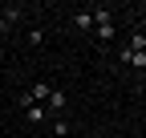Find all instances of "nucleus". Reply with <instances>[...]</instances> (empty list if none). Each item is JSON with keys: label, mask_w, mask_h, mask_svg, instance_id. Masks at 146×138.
<instances>
[{"label": "nucleus", "mask_w": 146, "mask_h": 138, "mask_svg": "<svg viewBox=\"0 0 146 138\" xmlns=\"http://www.w3.org/2000/svg\"><path fill=\"white\" fill-rule=\"evenodd\" d=\"M65 106H69V94H65V90H53V94H49V102H45V110H49L53 118H57Z\"/></svg>", "instance_id": "1"}, {"label": "nucleus", "mask_w": 146, "mask_h": 138, "mask_svg": "<svg viewBox=\"0 0 146 138\" xmlns=\"http://www.w3.org/2000/svg\"><path fill=\"white\" fill-rule=\"evenodd\" d=\"M73 29H77V33H89V29H94V8L73 12Z\"/></svg>", "instance_id": "2"}, {"label": "nucleus", "mask_w": 146, "mask_h": 138, "mask_svg": "<svg viewBox=\"0 0 146 138\" xmlns=\"http://www.w3.org/2000/svg\"><path fill=\"white\" fill-rule=\"evenodd\" d=\"M25 118H29L33 126H41V122H49V110H45V106H29V110H25Z\"/></svg>", "instance_id": "3"}, {"label": "nucleus", "mask_w": 146, "mask_h": 138, "mask_svg": "<svg viewBox=\"0 0 146 138\" xmlns=\"http://www.w3.org/2000/svg\"><path fill=\"white\" fill-rule=\"evenodd\" d=\"M126 49H130V53H146V33H134V37L126 41Z\"/></svg>", "instance_id": "4"}, {"label": "nucleus", "mask_w": 146, "mask_h": 138, "mask_svg": "<svg viewBox=\"0 0 146 138\" xmlns=\"http://www.w3.org/2000/svg\"><path fill=\"white\" fill-rule=\"evenodd\" d=\"M102 25H114V12L110 8H94V29H102Z\"/></svg>", "instance_id": "5"}, {"label": "nucleus", "mask_w": 146, "mask_h": 138, "mask_svg": "<svg viewBox=\"0 0 146 138\" xmlns=\"http://www.w3.org/2000/svg\"><path fill=\"white\" fill-rule=\"evenodd\" d=\"M53 134H57V138H69V134H73V126L65 122V118H53Z\"/></svg>", "instance_id": "6"}, {"label": "nucleus", "mask_w": 146, "mask_h": 138, "mask_svg": "<svg viewBox=\"0 0 146 138\" xmlns=\"http://www.w3.org/2000/svg\"><path fill=\"white\" fill-rule=\"evenodd\" d=\"M94 33H98V41H102V45L114 41V25H102V29H94Z\"/></svg>", "instance_id": "7"}, {"label": "nucleus", "mask_w": 146, "mask_h": 138, "mask_svg": "<svg viewBox=\"0 0 146 138\" xmlns=\"http://www.w3.org/2000/svg\"><path fill=\"white\" fill-rule=\"evenodd\" d=\"M0 16H4L8 25H16V21H21V8H0Z\"/></svg>", "instance_id": "8"}, {"label": "nucleus", "mask_w": 146, "mask_h": 138, "mask_svg": "<svg viewBox=\"0 0 146 138\" xmlns=\"http://www.w3.org/2000/svg\"><path fill=\"white\" fill-rule=\"evenodd\" d=\"M29 45H45V29H29Z\"/></svg>", "instance_id": "9"}, {"label": "nucleus", "mask_w": 146, "mask_h": 138, "mask_svg": "<svg viewBox=\"0 0 146 138\" xmlns=\"http://www.w3.org/2000/svg\"><path fill=\"white\" fill-rule=\"evenodd\" d=\"M134 69H146V53H134V61H130Z\"/></svg>", "instance_id": "10"}, {"label": "nucleus", "mask_w": 146, "mask_h": 138, "mask_svg": "<svg viewBox=\"0 0 146 138\" xmlns=\"http://www.w3.org/2000/svg\"><path fill=\"white\" fill-rule=\"evenodd\" d=\"M8 29H12V25H8V21H4V16H0V37H4V33H8Z\"/></svg>", "instance_id": "11"}]
</instances>
